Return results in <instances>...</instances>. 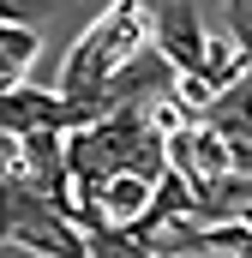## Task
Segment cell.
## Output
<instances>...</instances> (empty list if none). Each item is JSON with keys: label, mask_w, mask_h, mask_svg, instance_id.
<instances>
[{"label": "cell", "mask_w": 252, "mask_h": 258, "mask_svg": "<svg viewBox=\"0 0 252 258\" xmlns=\"http://www.w3.org/2000/svg\"><path fill=\"white\" fill-rule=\"evenodd\" d=\"M150 42H156V12H150V0H114V6H108V12L66 48L60 84H54V90L72 96V102H96V108H108V102H102L108 84H114Z\"/></svg>", "instance_id": "6da1fadb"}, {"label": "cell", "mask_w": 252, "mask_h": 258, "mask_svg": "<svg viewBox=\"0 0 252 258\" xmlns=\"http://www.w3.org/2000/svg\"><path fill=\"white\" fill-rule=\"evenodd\" d=\"M6 246L36 258H90V234L72 210L48 204L24 180H6Z\"/></svg>", "instance_id": "7a4b0ae2"}, {"label": "cell", "mask_w": 252, "mask_h": 258, "mask_svg": "<svg viewBox=\"0 0 252 258\" xmlns=\"http://www.w3.org/2000/svg\"><path fill=\"white\" fill-rule=\"evenodd\" d=\"M108 108L96 102H72L60 90H42V84H6L0 90V132L6 138H30V132H84V126H102Z\"/></svg>", "instance_id": "3957f363"}, {"label": "cell", "mask_w": 252, "mask_h": 258, "mask_svg": "<svg viewBox=\"0 0 252 258\" xmlns=\"http://www.w3.org/2000/svg\"><path fill=\"white\" fill-rule=\"evenodd\" d=\"M210 42H216V36L204 30V18H198L192 0H162V6H156V48L174 60L180 78H204Z\"/></svg>", "instance_id": "277c9868"}, {"label": "cell", "mask_w": 252, "mask_h": 258, "mask_svg": "<svg viewBox=\"0 0 252 258\" xmlns=\"http://www.w3.org/2000/svg\"><path fill=\"white\" fill-rule=\"evenodd\" d=\"M36 48H42L36 24H6V30H0V78H6V84H24Z\"/></svg>", "instance_id": "5b68a950"}, {"label": "cell", "mask_w": 252, "mask_h": 258, "mask_svg": "<svg viewBox=\"0 0 252 258\" xmlns=\"http://www.w3.org/2000/svg\"><path fill=\"white\" fill-rule=\"evenodd\" d=\"M84 234H90V258H162V252H150V246H138L114 222H84Z\"/></svg>", "instance_id": "8992f818"}, {"label": "cell", "mask_w": 252, "mask_h": 258, "mask_svg": "<svg viewBox=\"0 0 252 258\" xmlns=\"http://www.w3.org/2000/svg\"><path fill=\"white\" fill-rule=\"evenodd\" d=\"M228 6V42L246 54V66H252V0H222Z\"/></svg>", "instance_id": "52a82bcc"}, {"label": "cell", "mask_w": 252, "mask_h": 258, "mask_svg": "<svg viewBox=\"0 0 252 258\" xmlns=\"http://www.w3.org/2000/svg\"><path fill=\"white\" fill-rule=\"evenodd\" d=\"M6 6V24H36L42 12H54V0H0Z\"/></svg>", "instance_id": "ba28073f"}]
</instances>
